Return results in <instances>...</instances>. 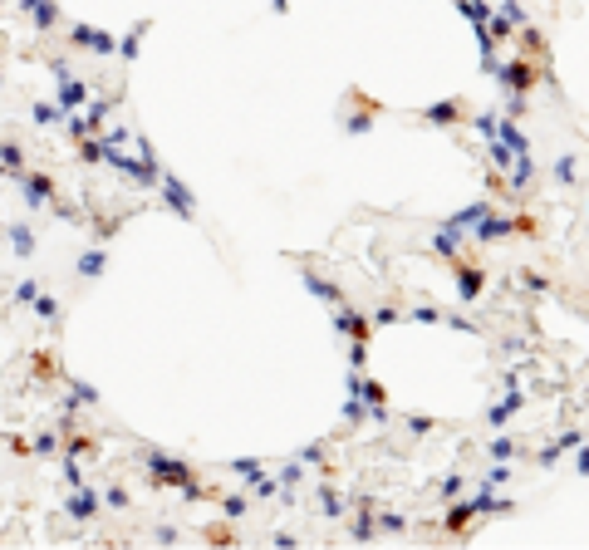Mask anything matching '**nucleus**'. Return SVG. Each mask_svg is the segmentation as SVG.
<instances>
[{"label":"nucleus","instance_id":"18","mask_svg":"<svg viewBox=\"0 0 589 550\" xmlns=\"http://www.w3.org/2000/svg\"><path fill=\"white\" fill-rule=\"evenodd\" d=\"M64 482H69V491H74V486H84V462H79V457H69V452H64Z\"/></svg>","mask_w":589,"mask_h":550},{"label":"nucleus","instance_id":"4","mask_svg":"<svg viewBox=\"0 0 589 550\" xmlns=\"http://www.w3.org/2000/svg\"><path fill=\"white\" fill-rule=\"evenodd\" d=\"M15 182H20V192H25L30 207H49L54 202V182L44 172H15Z\"/></svg>","mask_w":589,"mask_h":550},{"label":"nucleus","instance_id":"19","mask_svg":"<svg viewBox=\"0 0 589 550\" xmlns=\"http://www.w3.org/2000/svg\"><path fill=\"white\" fill-rule=\"evenodd\" d=\"M35 300H40V285L35 280H20L15 285V305H35Z\"/></svg>","mask_w":589,"mask_h":550},{"label":"nucleus","instance_id":"16","mask_svg":"<svg viewBox=\"0 0 589 550\" xmlns=\"http://www.w3.org/2000/svg\"><path fill=\"white\" fill-rule=\"evenodd\" d=\"M246 511H251L246 496H226V501H221V516H226V521H246Z\"/></svg>","mask_w":589,"mask_h":550},{"label":"nucleus","instance_id":"7","mask_svg":"<svg viewBox=\"0 0 589 550\" xmlns=\"http://www.w3.org/2000/svg\"><path fill=\"white\" fill-rule=\"evenodd\" d=\"M20 10L35 20V30H54L59 25V0H20Z\"/></svg>","mask_w":589,"mask_h":550},{"label":"nucleus","instance_id":"5","mask_svg":"<svg viewBox=\"0 0 589 550\" xmlns=\"http://www.w3.org/2000/svg\"><path fill=\"white\" fill-rule=\"evenodd\" d=\"M69 40H74L79 49H94V54H118V40H113V35H103V30H94V25H74V30H69Z\"/></svg>","mask_w":589,"mask_h":550},{"label":"nucleus","instance_id":"3","mask_svg":"<svg viewBox=\"0 0 589 550\" xmlns=\"http://www.w3.org/2000/svg\"><path fill=\"white\" fill-rule=\"evenodd\" d=\"M162 202L177 212L182 221H192L196 217V197H192V187L182 182V177H172V172H162Z\"/></svg>","mask_w":589,"mask_h":550},{"label":"nucleus","instance_id":"13","mask_svg":"<svg viewBox=\"0 0 589 550\" xmlns=\"http://www.w3.org/2000/svg\"><path fill=\"white\" fill-rule=\"evenodd\" d=\"M304 285H309V290H314L319 300H329V305H339V285H329V280H319V275H309V270H304Z\"/></svg>","mask_w":589,"mask_h":550},{"label":"nucleus","instance_id":"9","mask_svg":"<svg viewBox=\"0 0 589 550\" xmlns=\"http://www.w3.org/2000/svg\"><path fill=\"white\" fill-rule=\"evenodd\" d=\"M5 241H10V251H15V256H35V231H30L25 221H20V226H10V231H5Z\"/></svg>","mask_w":589,"mask_h":550},{"label":"nucleus","instance_id":"17","mask_svg":"<svg viewBox=\"0 0 589 550\" xmlns=\"http://www.w3.org/2000/svg\"><path fill=\"white\" fill-rule=\"evenodd\" d=\"M59 438H64V433H54V428H44V433H40V438L30 442V452H40V457H49V452H54V447H59Z\"/></svg>","mask_w":589,"mask_h":550},{"label":"nucleus","instance_id":"10","mask_svg":"<svg viewBox=\"0 0 589 550\" xmlns=\"http://www.w3.org/2000/svg\"><path fill=\"white\" fill-rule=\"evenodd\" d=\"M0 172H5V177L25 172V153H20V143H0Z\"/></svg>","mask_w":589,"mask_h":550},{"label":"nucleus","instance_id":"21","mask_svg":"<svg viewBox=\"0 0 589 550\" xmlns=\"http://www.w3.org/2000/svg\"><path fill=\"white\" fill-rule=\"evenodd\" d=\"M319 511H324V516H339V511H344V501H339V496L324 486V491H319Z\"/></svg>","mask_w":589,"mask_h":550},{"label":"nucleus","instance_id":"23","mask_svg":"<svg viewBox=\"0 0 589 550\" xmlns=\"http://www.w3.org/2000/svg\"><path fill=\"white\" fill-rule=\"evenodd\" d=\"M35 315H40V320H54V315H59V305H54L49 295H40V300H35Z\"/></svg>","mask_w":589,"mask_h":550},{"label":"nucleus","instance_id":"1","mask_svg":"<svg viewBox=\"0 0 589 550\" xmlns=\"http://www.w3.org/2000/svg\"><path fill=\"white\" fill-rule=\"evenodd\" d=\"M49 74H54V94H59V109H64V113H74V109H84V104H89V89L74 79L69 59H54V64H49Z\"/></svg>","mask_w":589,"mask_h":550},{"label":"nucleus","instance_id":"24","mask_svg":"<svg viewBox=\"0 0 589 550\" xmlns=\"http://www.w3.org/2000/svg\"><path fill=\"white\" fill-rule=\"evenodd\" d=\"M103 501H108L113 511H123V506H128V491H123V486H108V491H103Z\"/></svg>","mask_w":589,"mask_h":550},{"label":"nucleus","instance_id":"12","mask_svg":"<svg viewBox=\"0 0 589 550\" xmlns=\"http://www.w3.org/2000/svg\"><path fill=\"white\" fill-rule=\"evenodd\" d=\"M231 472H236V477H241V482H246V486H251V482H261V477H266V467H261V462H256V457H236V462H231Z\"/></svg>","mask_w":589,"mask_h":550},{"label":"nucleus","instance_id":"6","mask_svg":"<svg viewBox=\"0 0 589 550\" xmlns=\"http://www.w3.org/2000/svg\"><path fill=\"white\" fill-rule=\"evenodd\" d=\"M64 511L74 516V521H89V516H98V491L84 482V486H74L69 491V501H64Z\"/></svg>","mask_w":589,"mask_h":550},{"label":"nucleus","instance_id":"11","mask_svg":"<svg viewBox=\"0 0 589 550\" xmlns=\"http://www.w3.org/2000/svg\"><path fill=\"white\" fill-rule=\"evenodd\" d=\"M143 35H148V20H143L138 30H128V35L118 40V54H123V59H138V49H143Z\"/></svg>","mask_w":589,"mask_h":550},{"label":"nucleus","instance_id":"15","mask_svg":"<svg viewBox=\"0 0 589 550\" xmlns=\"http://www.w3.org/2000/svg\"><path fill=\"white\" fill-rule=\"evenodd\" d=\"M108 109H113V104H108V99H89V109H84V118H89V128H103V123H108Z\"/></svg>","mask_w":589,"mask_h":550},{"label":"nucleus","instance_id":"14","mask_svg":"<svg viewBox=\"0 0 589 550\" xmlns=\"http://www.w3.org/2000/svg\"><path fill=\"white\" fill-rule=\"evenodd\" d=\"M35 123H40V128H54V123H64V109H59V104H35Z\"/></svg>","mask_w":589,"mask_h":550},{"label":"nucleus","instance_id":"22","mask_svg":"<svg viewBox=\"0 0 589 550\" xmlns=\"http://www.w3.org/2000/svg\"><path fill=\"white\" fill-rule=\"evenodd\" d=\"M299 477H304V467H299V462L280 467V486H285V491H290V486H299Z\"/></svg>","mask_w":589,"mask_h":550},{"label":"nucleus","instance_id":"2","mask_svg":"<svg viewBox=\"0 0 589 550\" xmlns=\"http://www.w3.org/2000/svg\"><path fill=\"white\" fill-rule=\"evenodd\" d=\"M143 462H148L153 482H162V486H187V482H192V467H187L182 457H167V452H143Z\"/></svg>","mask_w":589,"mask_h":550},{"label":"nucleus","instance_id":"20","mask_svg":"<svg viewBox=\"0 0 589 550\" xmlns=\"http://www.w3.org/2000/svg\"><path fill=\"white\" fill-rule=\"evenodd\" d=\"M69 393H74L79 403H98V388H94V383H84V378H74V383H69Z\"/></svg>","mask_w":589,"mask_h":550},{"label":"nucleus","instance_id":"8","mask_svg":"<svg viewBox=\"0 0 589 550\" xmlns=\"http://www.w3.org/2000/svg\"><path fill=\"white\" fill-rule=\"evenodd\" d=\"M103 265H108V256H103V251H79V261H74V270H79V275H84V280H94V275H103Z\"/></svg>","mask_w":589,"mask_h":550},{"label":"nucleus","instance_id":"25","mask_svg":"<svg viewBox=\"0 0 589 550\" xmlns=\"http://www.w3.org/2000/svg\"><path fill=\"white\" fill-rule=\"evenodd\" d=\"M256 486V496H275L280 491V482H270V477H261V482H251Z\"/></svg>","mask_w":589,"mask_h":550}]
</instances>
